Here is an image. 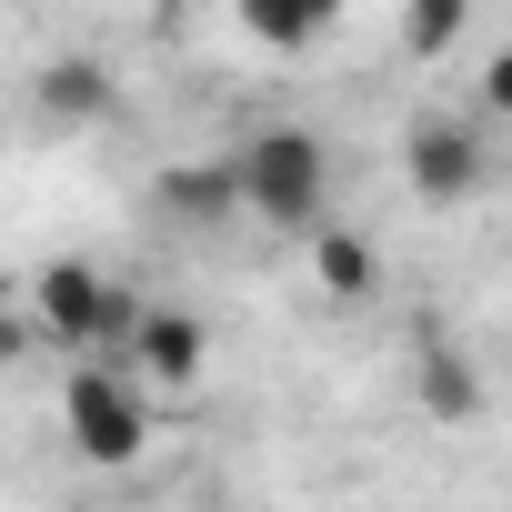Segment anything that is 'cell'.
Returning a JSON list of instances; mask_svg holds the SVG:
<instances>
[{"mask_svg":"<svg viewBox=\"0 0 512 512\" xmlns=\"http://www.w3.org/2000/svg\"><path fill=\"white\" fill-rule=\"evenodd\" d=\"M31 312H41V332H51L61 352H101L111 332H131V322H141V312H131L91 262H51V272L31 282Z\"/></svg>","mask_w":512,"mask_h":512,"instance_id":"obj_4","label":"cell"},{"mask_svg":"<svg viewBox=\"0 0 512 512\" xmlns=\"http://www.w3.org/2000/svg\"><path fill=\"white\" fill-rule=\"evenodd\" d=\"M412 392H422V412H432V422H472V412H482V372H472L442 332L412 352Z\"/></svg>","mask_w":512,"mask_h":512,"instance_id":"obj_7","label":"cell"},{"mask_svg":"<svg viewBox=\"0 0 512 512\" xmlns=\"http://www.w3.org/2000/svg\"><path fill=\"white\" fill-rule=\"evenodd\" d=\"M482 121H512V51L482 61Z\"/></svg>","mask_w":512,"mask_h":512,"instance_id":"obj_12","label":"cell"},{"mask_svg":"<svg viewBox=\"0 0 512 512\" xmlns=\"http://www.w3.org/2000/svg\"><path fill=\"white\" fill-rule=\"evenodd\" d=\"M161 211L191 221V231H211L221 211H241V171L231 161H181V171H161Z\"/></svg>","mask_w":512,"mask_h":512,"instance_id":"obj_8","label":"cell"},{"mask_svg":"<svg viewBox=\"0 0 512 512\" xmlns=\"http://www.w3.org/2000/svg\"><path fill=\"white\" fill-rule=\"evenodd\" d=\"M31 101H41V111H51L61 131H91V121H111V111H121V81H111L101 61L61 51V61H51V71L31 81Z\"/></svg>","mask_w":512,"mask_h":512,"instance_id":"obj_5","label":"cell"},{"mask_svg":"<svg viewBox=\"0 0 512 512\" xmlns=\"http://www.w3.org/2000/svg\"><path fill=\"white\" fill-rule=\"evenodd\" d=\"M402 181H412V201H432V211L482 201V191H492V141H482V121H452V111L412 121V131H402Z\"/></svg>","mask_w":512,"mask_h":512,"instance_id":"obj_2","label":"cell"},{"mask_svg":"<svg viewBox=\"0 0 512 512\" xmlns=\"http://www.w3.org/2000/svg\"><path fill=\"white\" fill-rule=\"evenodd\" d=\"M312 272H322V292H332V302H372V282H382L372 241H362V231H342V221H322V231H312Z\"/></svg>","mask_w":512,"mask_h":512,"instance_id":"obj_10","label":"cell"},{"mask_svg":"<svg viewBox=\"0 0 512 512\" xmlns=\"http://www.w3.org/2000/svg\"><path fill=\"white\" fill-rule=\"evenodd\" d=\"M131 362H141L161 392H181V382H201V362H211V332H201L191 312H141V322H131Z\"/></svg>","mask_w":512,"mask_h":512,"instance_id":"obj_6","label":"cell"},{"mask_svg":"<svg viewBox=\"0 0 512 512\" xmlns=\"http://www.w3.org/2000/svg\"><path fill=\"white\" fill-rule=\"evenodd\" d=\"M231 171H241V211H251V221L302 231V241L332 221V151H322L312 131H292V121L251 131V141L231 151Z\"/></svg>","mask_w":512,"mask_h":512,"instance_id":"obj_1","label":"cell"},{"mask_svg":"<svg viewBox=\"0 0 512 512\" xmlns=\"http://www.w3.org/2000/svg\"><path fill=\"white\" fill-rule=\"evenodd\" d=\"M342 11H352V0H241V31L262 51H312Z\"/></svg>","mask_w":512,"mask_h":512,"instance_id":"obj_9","label":"cell"},{"mask_svg":"<svg viewBox=\"0 0 512 512\" xmlns=\"http://www.w3.org/2000/svg\"><path fill=\"white\" fill-rule=\"evenodd\" d=\"M61 422H71L81 462H101V472L141 462V442H151V412H141V392H131L111 362H81V372L61 382Z\"/></svg>","mask_w":512,"mask_h":512,"instance_id":"obj_3","label":"cell"},{"mask_svg":"<svg viewBox=\"0 0 512 512\" xmlns=\"http://www.w3.org/2000/svg\"><path fill=\"white\" fill-rule=\"evenodd\" d=\"M462 31H472V0H412V11H402V51L412 61H442Z\"/></svg>","mask_w":512,"mask_h":512,"instance_id":"obj_11","label":"cell"}]
</instances>
